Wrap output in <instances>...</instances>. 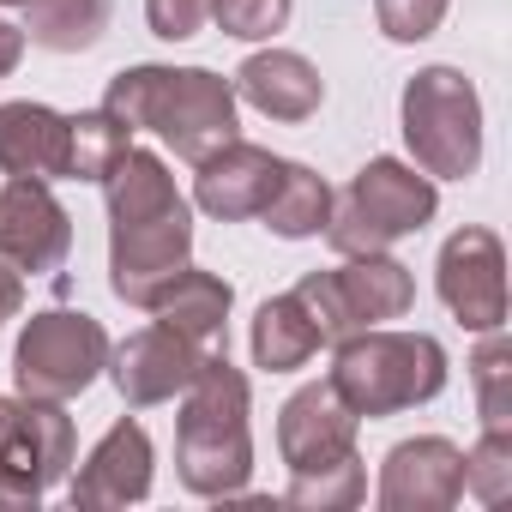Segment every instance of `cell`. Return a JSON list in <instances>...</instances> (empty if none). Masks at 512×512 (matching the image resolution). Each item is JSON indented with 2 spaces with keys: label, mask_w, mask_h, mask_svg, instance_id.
I'll list each match as a JSON object with an SVG mask.
<instances>
[{
  "label": "cell",
  "mask_w": 512,
  "mask_h": 512,
  "mask_svg": "<svg viewBox=\"0 0 512 512\" xmlns=\"http://www.w3.org/2000/svg\"><path fill=\"white\" fill-rule=\"evenodd\" d=\"M446 7H452V0H374L380 31H386L392 43H422V37H434L440 19H446Z\"/></svg>",
  "instance_id": "cell-29"
},
{
  "label": "cell",
  "mask_w": 512,
  "mask_h": 512,
  "mask_svg": "<svg viewBox=\"0 0 512 512\" xmlns=\"http://www.w3.org/2000/svg\"><path fill=\"white\" fill-rule=\"evenodd\" d=\"M464 488L488 506L512 494V428H482V440L464 452Z\"/></svg>",
  "instance_id": "cell-26"
},
{
  "label": "cell",
  "mask_w": 512,
  "mask_h": 512,
  "mask_svg": "<svg viewBox=\"0 0 512 512\" xmlns=\"http://www.w3.org/2000/svg\"><path fill=\"white\" fill-rule=\"evenodd\" d=\"M404 145L422 175L434 181H464L482 163V97L458 67H422L404 85L398 103Z\"/></svg>",
  "instance_id": "cell-6"
},
{
  "label": "cell",
  "mask_w": 512,
  "mask_h": 512,
  "mask_svg": "<svg viewBox=\"0 0 512 512\" xmlns=\"http://www.w3.org/2000/svg\"><path fill=\"white\" fill-rule=\"evenodd\" d=\"M247 374L229 368V356H205L193 386L181 392L175 422V470L187 494L229 500L253 476V428H247Z\"/></svg>",
  "instance_id": "cell-3"
},
{
  "label": "cell",
  "mask_w": 512,
  "mask_h": 512,
  "mask_svg": "<svg viewBox=\"0 0 512 512\" xmlns=\"http://www.w3.org/2000/svg\"><path fill=\"white\" fill-rule=\"evenodd\" d=\"M73 253V217L67 205L49 193V181H25L13 175L0 187V260H13L31 278H49L67 266Z\"/></svg>",
  "instance_id": "cell-10"
},
{
  "label": "cell",
  "mask_w": 512,
  "mask_h": 512,
  "mask_svg": "<svg viewBox=\"0 0 512 512\" xmlns=\"http://www.w3.org/2000/svg\"><path fill=\"white\" fill-rule=\"evenodd\" d=\"M247 344H253V368H266V374H296V368L314 362L320 332L308 326V314H302L296 296H272V302H260V314H253Z\"/></svg>",
  "instance_id": "cell-20"
},
{
  "label": "cell",
  "mask_w": 512,
  "mask_h": 512,
  "mask_svg": "<svg viewBox=\"0 0 512 512\" xmlns=\"http://www.w3.org/2000/svg\"><path fill=\"white\" fill-rule=\"evenodd\" d=\"M19 61H25V25H7V19H0V79H7Z\"/></svg>",
  "instance_id": "cell-32"
},
{
  "label": "cell",
  "mask_w": 512,
  "mask_h": 512,
  "mask_svg": "<svg viewBox=\"0 0 512 512\" xmlns=\"http://www.w3.org/2000/svg\"><path fill=\"white\" fill-rule=\"evenodd\" d=\"M368 494V470L356 452L320 464V470H290V506H314V512H350Z\"/></svg>",
  "instance_id": "cell-24"
},
{
  "label": "cell",
  "mask_w": 512,
  "mask_h": 512,
  "mask_svg": "<svg viewBox=\"0 0 512 512\" xmlns=\"http://www.w3.org/2000/svg\"><path fill=\"white\" fill-rule=\"evenodd\" d=\"M151 464H157L151 434H145L139 422H115V428L91 446V458L73 470L67 494H73V506H85V512L133 506V500L151 494Z\"/></svg>",
  "instance_id": "cell-15"
},
{
  "label": "cell",
  "mask_w": 512,
  "mask_h": 512,
  "mask_svg": "<svg viewBox=\"0 0 512 512\" xmlns=\"http://www.w3.org/2000/svg\"><path fill=\"white\" fill-rule=\"evenodd\" d=\"M115 0H25V43L49 55H85L103 43Z\"/></svg>",
  "instance_id": "cell-21"
},
{
  "label": "cell",
  "mask_w": 512,
  "mask_h": 512,
  "mask_svg": "<svg viewBox=\"0 0 512 512\" xmlns=\"http://www.w3.org/2000/svg\"><path fill=\"white\" fill-rule=\"evenodd\" d=\"M109 290L127 308H151V296L187 266L193 211L157 151H127L109 175Z\"/></svg>",
  "instance_id": "cell-1"
},
{
  "label": "cell",
  "mask_w": 512,
  "mask_h": 512,
  "mask_svg": "<svg viewBox=\"0 0 512 512\" xmlns=\"http://www.w3.org/2000/svg\"><path fill=\"white\" fill-rule=\"evenodd\" d=\"M73 476V416L49 398H0V506H37Z\"/></svg>",
  "instance_id": "cell-8"
},
{
  "label": "cell",
  "mask_w": 512,
  "mask_h": 512,
  "mask_svg": "<svg viewBox=\"0 0 512 512\" xmlns=\"http://www.w3.org/2000/svg\"><path fill=\"white\" fill-rule=\"evenodd\" d=\"M356 410L332 392V380H314L284 398L278 410V452L290 470H320L344 452H356Z\"/></svg>",
  "instance_id": "cell-14"
},
{
  "label": "cell",
  "mask_w": 512,
  "mask_h": 512,
  "mask_svg": "<svg viewBox=\"0 0 512 512\" xmlns=\"http://www.w3.org/2000/svg\"><path fill=\"white\" fill-rule=\"evenodd\" d=\"M229 85H235L241 103H253L266 121H290V127L308 121V115H320V103H326L320 67L308 55H296V49H260V55H247Z\"/></svg>",
  "instance_id": "cell-16"
},
{
  "label": "cell",
  "mask_w": 512,
  "mask_h": 512,
  "mask_svg": "<svg viewBox=\"0 0 512 512\" xmlns=\"http://www.w3.org/2000/svg\"><path fill=\"white\" fill-rule=\"evenodd\" d=\"M193 205L217 223H241V217H260L272 187H278V169L284 157H272L266 145H247V139H229L223 151H211L205 163H193Z\"/></svg>",
  "instance_id": "cell-13"
},
{
  "label": "cell",
  "mask_w": 512,
  "mask_h": 512,
  "mask_svg": "<svg viewBox=\"0 0 512 512\" xmlns=\"http://www.w3.org/2000/svg\"><path fill=\"white\" fill-rule=\"evenodd\" d=\"M205 344L169 332L163 320L157 326H139L127 344L109 350V374H115V392L133 404V410H151V404H169L193 386V374L205 368Z\"/></svg>",
  "instance_id": "cell-11"
},
{
  "label": "cell",
  "mask_w": 512,
  "mask_h": 512,
  "mask_svg": "<svg viewBox=\"0 0 512 512\" xmlns=\"http://www.w3.org/2000/svg\"><path fill=\"white\" fill-rule=\"evenodd\" d=\"M290 296L302 302L308 326L320 332V350H326V344H344V338L356 332V320H350V302H344V290H338V272H308V278H302Z\"/></svg>",
  "instance_id": "cell-27"
},
{
  "label": "cell",
  "mask_w": 512,
  "mask_h": 512,
  "mask_svg": "<svg viewBox=\"0 0 512 512\" xmlns=\"http://www.w3.org/2000/svg\"><path fill=\"white\" fill-rule=\"evenodd\" d=\"M19 308H25V272L13 260H0V326L19 320Z\"/></svg>",
  "instance_id": "cell-31"
},
{
  "label": "cell",
  "mask_w": 512,
  "mask_h": 512,
  "mask_svg": "<svg viewBox=\"0 0 512 512\" xmlns=\"http://www.w3.org/2000/svg\"><path fill=\"white\" fill-rule=\"evenodd\" d=\"M229 308H235V290H229L217 272H199V266H181V272L151 296V314H157L169 332H181V338H193V344H205V350L223 338Z\"/></svg>",
  "instance_id": "cell-18"
},
{
  "label": "cell",
  "mask_w": 512,
  "mask_h": 512,
  "mask_svg": "<svg viewBox=\"0 0 512 512\" xmlns=\"http://www.w3.org/2000/svg\"><path fill=\"white\" fill-rule=\"evenodd\" d=\"M338 290L350 302V320L356 332L362 326H386V320H404L416 308V278L410 266H398L392 253H356V260L338 266Z\"/></svg>",
  "instance_id": "cell-19"
},
{
  "label": "cell",
  "mask_w": 512,
  "mask_h": 512,
  "mask_svg": "<svg viewBox=\"0 0 512 512\" xmlns=\"http://www.w3.org/2000/svg\"><path fill=\"white\" fill-rule=\"evenodd\" d=\"M464 500V452L446 434L398 440L380 464V506L386 512H446Z\"/></svg>",
  "instance_id": "cell-12"
},
{
  "label": "cell",
  "mask_w": 512,
  "mask_h": 512,
  "mask_svg": "<svg viewBox=\"0 0 512 512\" xmlns=\"http://www.w3.org/2000/svg\"><path fill=\"white\" fill-rule=\"evenodd\" d=\"M260 217H266V229L284 235V241H308V235H320L326 217H332V187H326V175H314L308 163H290V157H284L278 187H272V199H266Z\"/></svg>",
  "instance_id": "cell-22"
},
{
  "label": "cell",
  "mask_w": 512,
  "mask_h": 512,
  "mask_svg": "<svg viewBox=\"0 0 512 512\" xmlns=\"http://www.w3.org/2000/svg\"><path fill=\"white\" fill-rule=\"evenodd\" d=\"M470 380H476L482 428H512V344L500 332H482V350L470 356Z\"/></svg>",
  "instance_id": "cell-25"
},
{
  "label": "cell",
  "mask_w": 512,
  "mask_h": 512,
  "mask_svg": "<svg viewBox=\"0 0 512 512\" xmlns=\"http://www.w3.org/2000/svg\"><path fill=\"white\" fill-rule=\"evenodd\" d=\"M205 19H211V0H145V25H151V37H163V43L199 37Z\"/></svg>",
  "instance_id": "cell-30"
},
{
  "label": "cell",
  "mask_w": 512,
  "mask_h": 512,
  "mask_svg": "<svg viewBox=\"0 0 512 512\" xmlns=\"http://www.w3.org/2000/svg\"><path fill=\"white\" fill-rule=\"evenodd\" d=\"M127 151H133V133L109 109L67 115V181H103Z\"/></svg>",
  "instance_id": "cell-23"
},
{
  "label": "cell",
  "mask_w": 512,
  "mask_h": 512,
  "mask_svg": "<svg viewBox=\"0 0 512 512\" xmlns=\"http://www.w3.org/2000/svg\"><path fill=\"white\" fill-rule=\"evenodd\" d=\"M434 290L464 332H500L506 326V247H500V235L494 229L446 235Z\"/></svg>",
  "instance_id": "cell-9"
},
{
  "label": "cell",
  "mask_w": 512,
  "mask_h": 512,
  "mask_svg": "<svg viewBox=\"0 0 512 512\" xmlns=\"http://www.w3.org/2000/svg\"><path fill=\"white\" fill-rule=\"evenodd\" d=\"M434 211H440L434 175H422L416 163H398V157H368L356 169V181L344 187V199H332V217L320 235L344 260H356V253H386L392 241L416 235Z\"/></svg>",
  "instance_id": "cell-5"
},
{
  "label": "cell",
  "mask_w": 512,
  "mask_h": 512,
  "mask_svg": "<svg viewBox=\"0 0 512 512\" xmlns=\"http://www.w3.org/2000/svg\"><path fill=\"white\" fill-rule=\"evenodd\" d=\"M103 109L127 133H157L175 157L205 163L229 139H241V97L223 73L211 67H121L109 79Z\"/></svg>",
  "instance_id": "cell-2"
},
{
  "label": "cell",
  "mask_w": 512,
  "mask_h": 512,
  "mask_svg": "<svg viewBox=\"0 0 512 512\" xmlns=\"http://www.w3.org/2000/svg\"><path fill=\"white\" fill-rule=\"evenodd\" d=\"M0 7H25V0H0Z\"/></svg>",
  "instance_id": "cell-33"
},
{
  "label": "cell",
  "mask_w": 512,
  "mask_h": 512,
  "mask_svg": "<svg viewBox=\"0 0 512 512\" xmlns=\"http://www.w3.org/2000/svg\"><path fill=\"white\" fill-rule=\"evenodd\" d=\"M332 392L362 416H398L416 404H434L446 392V350L428 332H386V326H362L344 344H332Z\"/></svg>",
  "instance_id": "cell-4"
},
{
  "label": "cell",
  "mask_w": 512,
  "mask_h": 512,
  "mask_svg": "<svg viewBox=\"0 0 512 512\" xmlns=\"http://www.w3.org/2000/svg\"><path fill=\"white\" fill-rule=\"evenodd\" d=\"M0 169L25 181H67V115L49 103H0Z\"/></svg>",
  "instance_id": "cell-17"
},
{
  "label": "cell",
  "mask_w": 512,
  "mask_h": 512,
  "mask_svg": "<svg viewBox=\"0 0 512 512\" xmlns=\"http://www.w3.org/2000/svg\"><path fill=\"white\" fill-rule=\"evenodd\" d=\"M296 0H211V19L223 37H241V43H266L290 25Z\"/></svg>",
  "instance_id": "cell-28"
},
{
  "label": "cell",
  "mask_w": 512,
  "mask_h": 512,
  "mask_svg": "<svg viewBox=\"0 0 512 512\" xmlns=\"http://www.w3.org/2000/svg\"><path fill=\"white\" fill-rule=\"evenodd\" d=\"M103 368H109V332L91 314H79V308H43V314H31L25 332H19V344H13L19 398L67 404Z\"/></svg>",
  "instance_id": "cell-7"
}]
</instances>
